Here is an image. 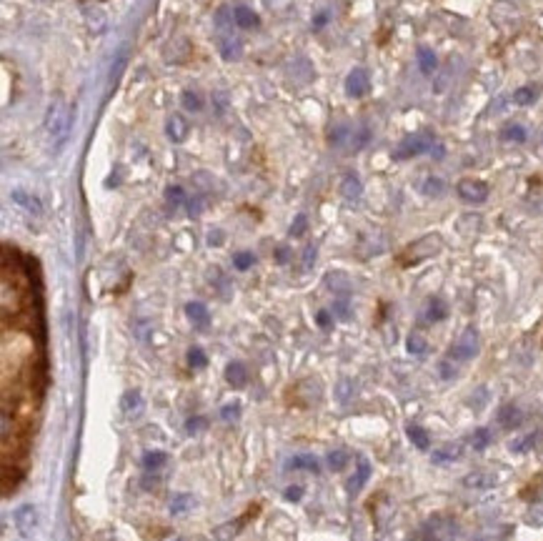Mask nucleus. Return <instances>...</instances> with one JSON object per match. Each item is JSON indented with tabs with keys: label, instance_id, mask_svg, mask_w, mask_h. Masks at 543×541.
Returning <instances> with one entry per match:
<instances>
[{
	"label": "nucleus",
	"instance_id": "1",
	"mask_svg": "<svg viewBox=\"0 0 543 541\" xmlns=\"http://www.w3.org/2000/svg\"><path fill=\"white\" fill-rule=\"evenodd\" d=\"M216 31H218V50L223 58H238L243 53L241 38L236 35V18L228 8H221L216 16Z\"/></svg>",
	"mask_w": 543,
	"mask_h": 541
},
{
	"label": "nucleus",
	"instance_id": "2",
	"mask_svg": "<svg viewBox=\"0 0 543 541\" xmlns=\"http://www.w3.org/2000/svg\"><path fill=\"white\" fill-rule=\"evenodd\" d=\"M70 116H73V111H70V106L65 103V98H55L50 106H48V113H45V131L53 136L58 143H63L65 136H68L70 131Z\"/></svg>",
	"mask_w": 543,
	"mask_h": 541
},
{
	"label": "nucleus",
	"instance_id": "3",
	"mask_svg": "<svg viewBox=\"0 0 543 541\" xmlns=\"http://www.w3.org/2000/svg\"><path fill=\"white\" fill-rule=\"evenodd\" d=\"M441 251V239L438 236H426V239L416 241L413 246H408L406 253H403V263L411 266V263H418V261L423 258H431L433 253H438Z\"/></svg>",
	"mask_w": 543,
	"mask_h": 541
},
{
	"label": "nucleus",
	"instance_id": "4",
	"mask_svg": "<svg viewBox=\"0 0 543 541\" xmlns=\"http://www.w3.org/2000/svg\"><path fill=\"white\" fill-rule=\"evenodd\" d=\"M433 148V136L431 133H416V136H408L401 146L396 148V158L406 160V158H413V155H421L426 151Z\"/></svg>",
	"mask_w": 543,
	"mask_h": 541
},
{
	"label": "nucleus",
	"instance_id": "5",
	"mask_svg": "<svg viewBox=\"0 0 543 541\" xmlns=\"http://www.w3.org/2000/svg\"><path fill=\"white\" fill-rule=\"evenodd\" d=\"M476 354H478V336H476L473 329L466 331V334L461 336V339L456 341V344L451 346V351H449V356L454 361H468V359H473Z\"/></svg>",
	"mask_w": 543,
	"mask_h": 541
},
{
	"label": "nucleus",
	"instance_id": "6",
	"mask_svg": "<svg viewBox=\"0 0 543 541\" xmlns=\"http://www.w3.org/2000/svg\"><path fill=\"white\" fill-rule=\"evenodd\" d=\"M459 196L464 198L466 203H483L488 198V186L481 183V180L466 178L459 183Z\"/></svg>",
	"mask_w": 543,
	"mask_h": 541
},
{
	"label": "nucleus",
	"instance_id": "7",
	"mask_svg": "<svg viewBox=\"0 0 543 541\" xmlns=\"http://www.w3.org/2000/svg\"><path fill=\"white\" fill-rule=\"evenodd\" d=\"M368 88H371V80H368V75H366V70H361V68L351 70V75L346 78V90H349V96L363 98L366 93H368Z\"/></svg>",
	"mask_w": 543,
	"mask_h": 541
},
{
	"label": "nucleus",
	"instance_id": "8",
	"mask_svg": "<svg viewBox=\"0 0 543 541\" xmlns=\"http://www.w3.org/2000/svg\"><path fill=\"white\" fill-rule=\"evenodd\" d=\"M188 121H185L180 113H173V116L168 118V123H165V133H168V138L173 141V143H183L185 138H188Z\"/></svg>",
	"mask_w": 543,
	"mask_h": 541
},
{
	"label": "nucleus",
	"instance_id": "9",
	"mask_svg": "<svg viewBox=\"0 0 543 541\" xmlns=\"http://www.w3.org/2000/svg\"><path fill=\"white\" fill-rule=\"evenodd\" d=\"M226 381L236 388H243L248 383V371H246V366H243L241 361H231L226 366Z\"/></svg>",
	"mask_w": 543,
	"mask_h": 541
},
{
	"label": "nucleus",
	"instance_id": "10",
	"mask_svg": "<svg viewBox=\"0 0 543 541\" xmlns=\"http://www.w3.org/2000/svg\"><path fill=\"white\" fill-rule=\"evenodd\" d=\"M461 454H464V446L461 444H443V446H438V449L433 451V461L436 464H451V461H456Z\"/></svg>",
	"mask_w": 543,
	"mask_h": 541
},
{
	"label": "nucleus",
	"instance_id": "11",
	"mask_svg": "<svg viewBox=\"0 0 543 541\" xmlns=\"http://www.w3.org/2000/svg\"><path fill=\"white\" fill-rule=\"evenodd\" d=\"M11 198H13V201H16L21 208H26L28 213H33V216H40V213H43L40 201H38L35 196H31V193L21 191V188H18V191H13V193H11Z\"/></svg>",
	"mask_w": 543,
	"mask_h": 541
},
{
	"label": "nucleus",
	"instance_id": "12",
	"mask_svg": "<svg viewBox=\"0 0 543 541\" xmlns=\"http://www.w3.org/2000/svg\"><path fill=\"white\" fill-rule=\"evenodd\" d=\"M185 313H188L190 324H195L198 329H206L208 321H211V316H208V308L203 306V303H198V301H190L188 306H185Z\"/></svg>",
	"mask_w": 543,
	"mask_h": 541
},
{
	"label": "nucleus",
	"instance_id": "13",
	"mask_svg": "<svg viewBox=\"0 0 543 541\" xmlns=\"http://www.w3.org/2000/svg\"><path fill=\"white\" fill-rule=\"evenodd\" d=\"M233 18H236V26L243 28V31H251V28L258 26V16L246 6H238L236 11H233Z\"/></svg>",
	"mask_w": 543,
	"mask_h": 541
},
{
	"label": "nucleus",
	"instance_id": "14",
	"mask_svg": "<svg viewBox=\"0 0 543 541\" xmlns=\"http://www.w3.org/2000/svg\"><path fill=\"white\" fill-rule=\"evenodd\" d=\"M121 406H123V411H126V416L136 419V416L143 411V398H141V393H138V391H128L126 396H123Z\"/></svg>",
	"mask_w": 543,
	"mask_h": 541
},
{
	"label": "nucleus",
	"instance_id": "15",
	"mask_svg": "<svg viewBox=\"0 0 543 541\" xmlns=\"http://www.w3.org/2000/svg\"><path fill=\"white\" fill-rule=\"evenodd\" d=\"M464 483L466 486H471V488H488V486L496 483V476L488 474V471H476V474H468V476L464 479Z\"/></svg>",
	"mask_w": 543,
	"mask_h": 541
},
{
	"label": "nucleus",
	"instance_id": "16",
	"mask_svg": "<svg viewBox=\"0 0 543 541\" xmlns=\"http://www.w3.org/2000/svg\"><path fill=\"white\" fill-rule=\"evenodd\" d=\"M361 191H363V186H361V180H358V175H353V173H349L346 178H343V183H341V193L349 201H353V198H358L361 196Z\"/></svg>",
	"mask_w": 543,
	"mask_h": 541
},
{
	"label": "nucleus",
	"instance_id": "17",
	"mask_svg": "<svg viewBox=\"0 0 543 541\" xmlns=\"http://www.w3.org/2000/svg\"><path fill=\"white\" fill-rule=\"evenodd\" d=\"M446 316H449V306H446L441 298H431L426 308V319L431 321V324H436V321H443Z\"/></svg>",
	"mask_w": 543,
	"mask_h": 541
},
{
	"label": "nucleus",
	"instance_id": "18",
	"mask_svg": "<svg viewBox=\"0 0 543 541\" xmlns=\"http://www.w3.org/2000/svg\"><path fill=\"white\" fill-rule=\"evenodd\" d=\"M193 504H195V499L190 496V493H178V496H173V499H170V514H173V516L185 514L188 509H193Z\"/></svg>",
	"mask_w": 543,
	"mask_h": 541
},
{
	"label": "nucleus",
	"instance_id": "19",
	"mask_svg": "<svg viewBox=\"0 0 543 541\" xmlns=\"http://www.w3.org/2000/svg\"><path fill=\"white\" fill-rule=\"evenodd\" d=\"M406 434H408V439H411L421 451H426L428 446H431V439H428L426 429H421V426H408Z\"/></svg>",
	"mask_w": 543,
	"mask_h": 541
},
{
	"label": "nucleus",
	"instance_id": "20",
	"mask_svg": "<svg viewBox=\"0 0 543 541\" xmlns=\"http://www.w3.org/2000/svg\"><path fill=\"white\" fill-rule=\"evenodd\" d=\"M16 521L23 531H31L33 526H35V509H33V506H23V509H18Z\"/></svg>",
	"mask_w": 543,
	"mask_h": 541
},
{
	"label": "nucleus",
	"instance_id": "21",
	"mask_svg": "<svg viewBox=\"0 0 543 541\" xmlns=\"http://www.w3.org/2000/svg\"><path fill=\"white\" fill-rule=\"evenodd\" d=\"M368 476H371V466L366 461H358V471H356V476H351L349 488L351 491H358V488L368 481Z\"/></svg>",
	"mask_w": 543,
	"mask_h": 541
},
{
	"label": "nucleus",
	"instance_id": "22",
	"mask_svg": "<svg viewBox=\"0 0 543 541\" xmlns=\"http://www.w3.org/2000/svg\"><path fill=\"white\" fill-rule=\"evenodd\" d=\"M290 469H303V471H313V474L321 471L316 457H293L290 459Z\"/></svg>",
	"mask_w": 543,
	"mask_h": 541
},
{
	"label": "nucleus",
	"instance_id": "23",
	"mask_svg": "<svg viewBox=\"0 0 543 541\" xmlns=\"http://www.w3.org/2000/svg\"><path fill=\"white\" fill-rule=\"evenodd\" d=\"M241 521H243V519H238V521H228V524L218 526V529L213 531V536H216L218 541H231L233 536L238 534V529H241Z\"/></svg>",
	"mask_w": 543,
	"mask_h": 541
},
{
	"label": "nucleus",
	"instance_id": "24",
	"mask_svg": "<svg viewBox=\"0 0 543 541\" xmlns=\"http://www.w3.org/2000/svg\"><path fill=\"white\" fill-rule=\"evenodd\" d=\"M351 138H353V131L349 126H338L331 131V146H336V148H341L346 141L351 143Z\"/></svg>",
	"mask_w": 543,
	"mask_h": 541
},
{
	"label": "nucleus",
	"instance_id": "25",
	"mask_svg": "<svg viewBox=\"0 0 543 541\" xmlns=\"http://www.w3.org/2000/svg\"><path fill=\"white\" fill-rule=\"evenodd\" d=\"M165 461H168V457H165L163 451H148L146 457H143V469H148V471L150 469H160Z\"/></svg>",
	"mask_w": 543,
	"mask_h": 541
},
{
	"label": "nucleus",
	"instance_id": "26",
	"mask_svg": "<svg viewBox=\"0 0 543 541\" xmlns=\"http://www.w3.org/2000/svg\"><path fill=\"white\" fill-rule=\"evenodd\" d=\"M85 23L93 33H101L106 28V16L103 11H85Z\"/></svg>",
	"mask_w": 543,
	"mask_h": 541
},
{
	"label": "nucleus",
	"instance_id": "27",
	"mask_svg": "<svg viewBox=\"0 0 543 541\" xmlns=\"http://www.w3.org/2000/svg\"><path fill=\"white\" fill-rule=\"evenodd\" d=\"M326 461H328V466H331L333 471H341V469L349 464V454H346L343 449H336V451H331V454H328Z\"/></svg>",
	"mask_w": 543,
	"mask_h": 541
},
{
	"label": "nucleus",
	"instance_id": "28",
	"mask_svg": "<svg viewBox=\"0 0 543 541\" xmlns=\"http://www.w3.org/2000/svg\"><path fill=\"white\" fill-rule=\"evenodd\" d=\"M490 441H493V434H490L488 429H476L473 436H471V444H473V449H478V451H483Z\"/></svg>",
	"mask_w": 543,
	"mask_h": 541
},
{
	"label": "nucleus",
	"instance_id": "29",
	"mask_svg": "<svg viewBox=\"0 0 543 541\" xmlns=\"http://www.w3.org/2000/svg\"><path fill=\"white\" fill-rule=\"evenodd\" d=\"M498 419H501V424L506 426V429H511V426L518 424V419H521V414H518L516 406H503L501 414H498Z\"/></svg>",
	"mask_w": 543,
	"mask_h": 541
},
{
	"label": "nucleus",
	"instance_id": "30",
	"mask_svg": "<svg viewBox=\"0 0 543 541\" xmlns=\"http://www.w3.org/2000/svg\"><path fill=\"white\" fill-rule=\"evenodd\" d=\"M183 108H185V111H201V108H203V98L201 96H198V93H195V90H185V93H183Z\"/></svg>",
	"mask_w": 543,
	"mask_h": 541
},
{
	"label": "nucleus",
	"instance_id": "31",
	"mask_svg": "<svg viewBox=\"0 0 543 541\" xmlns=\"http://www.w3.org/2000/svg\"><path fill=\"white\" fill-rule=\"evenodd\" d=\"M503 138L506 141H516V143H523L526 141V128L513 123V126H506L503 128Z\"/></svg>",
	"mask_w": 543,
	"mask_h": 541
},
{
	"label": "nucleus",
	"instance_id": "32",
	"mask_svg": "<svg viewBox=\"0 0 543 541\" xmlns=\"http://www.w3.org/2000/svg\"><path fill=\"white\" fill-rule=\"evenodd\" d=\"M418 63H421L423 73H433V70H436V55H433L428 48H421V53H418Z\"/></svg>",
	"mask_w": 543,
	"mask_h": 541
},
{
	"label": "nucleus",
	"instance_id": "33",
	"mask_svg": "<svg viewBox=\"0 0 543 541\" xmlns=\"http://www.w3.org/2000/svg\"><path fill=\"white\" fill-rule=\"evenodd\" d=\"M513 101H516L518 106H528V103L536 101V88H531V85H526V88H518L516 96H513Z\"/></svg>",
	"mask_w": 543,
	"mask_h": 541
},
{
	"label": "nucleus",
	"instance_id": "34",
	"mask_svg": "<svg viewBox=\"0 0 543 541\" xmlns=\"http://www.w3.org/2000/svg\"><path fill=\"white\" fill-rule=\"evenodd\" d=\"M165 201H168L173 208H178L180 203H185L188 198H185V193H183V188L180 186H170L168 191H165Z\"/></svg>",
	"mask_w": 543,
	"mask_h": 541
},
{
	"label": "nucleus",
	"instance_id": "35",
	"mask_svg": "<svg viewBox=\"0 0 543 541\" xmlns=\"http://www.w3.org/2000/svg\"><path fill=\"white\" fill-rule=\"evenodd\" d=\"M253 263H256V256L248 253V251H243V253H238L236 258H233V266H236L238 270H248Z\"/></svg>",
	"mask_w": 543,
	"mask_h": 541
},
{
	"label": "nucleus",
	"instance_id": "36",
	"mask_svg": "<svg viewBox=\"0 0 543 541\" xmlns=\"http://www.w3.org/2000/svg\"><path fill=\"white\" fill-rule=\"evenodd\" d=\"M188 364L193 368H203L208 364V359H206V354H203L201 349H190L188 351Z\"/></svg>",
	"mask_w": 543,
	"mask_h": 541
},
{
	"label": "nucleus",
	"instance_id": "37",
	"mask_svg": "<svg viewBox=\"0 0 543 541\" xmlns=\"http://www.w3.org/2000/svg\"><path fill=\"white\" fill-rule=\"evenodd\" d=\"M306 229H308V218L306 216H295L293 226H290V236H293V239H301V236L306 234Z\"/></svg>",
	"mask_w": 543,
	"mask_h": 541
},
{
	"label": "nucleus",
	"instance_id": "38",
	"mask_svg": "<svg viewBox=\"0 0 543 541\" xmlns=\"http://www.w3.org/2000/svg\"><path fill=\"white\" fill-rule=\"evenodd\" d=\"M408 351H411V354H423V351H426V341H423V336H418V334L408 336Z\"/></svg>",
	"mask_w": 543,
	"mask_h": 541
},
{
	"label": "nucleus",
	"instance_id": "39",
	"mask_svg": "<svg viewBox=\"0 0 543 541\" xmlns=\"http://www.w3.org/2000/svg\"><path fill=\"white\" fill-rule=\"evenodd\" d=\"M333 313H336L338 319H349V316H351L349 301H346V298H338V301L333 303Z\"/></svg>",
	"mask_w": 543,
	"mask_h": 541
},
{
	"label": "nucleus",
	"instance_id": "40",
	"mask_svg": "<svg viewBox=\"0 0 543 541\" xmlns=\"http://www.w3.org/2000/svg\"><path fill=\"white\" fill-rule=\"evenodd\" d=\"M185 208H188L190 216H201V211H203V198H201V196L188 198V201H185Z\"/></svg>",
	"mask_w": 543,
	"mask_h": 541
},
{
	"label": "nucleus",
	"instance_id": "41",
	"mask_svg": "<svg viewBox=\"0 0 543 541\" xmlns=\"http://www.w3.org/2000/svg\"><path fill=\"white\" fill-rule=\"evenodd\" d=\"M528 521H531V524H541V521H543V499L533 504L531 514H528Z\"/></svg>",
	"mask_w": 543,
	"mask_h": 541
},
{
	"label": "nucleus",
	"instance_id": "42",
	"mask_svg": "<svg viewBox=\"0 0 543 541\" xmlns=\"http://www.w3.org/2000/svg\"><path fill=\"white\" fill-rule=\"evenodd\" d=\"M203 426H206V419H201V416H195V419H188V421H185V431H188V434H195V431H201Z\"/></svg>",
	"mask_w": 543,
	"mask_h": 541
},
{
	"label": "nucleus",
	"instance_id": "43",
	"mask_svg": "<svg viewBox=\"0 0 543 541\" xmlns=\"http://www.w3.org/2000/svg\"><path fill=\"white\" fill-rule=\"evenodd\" d=\"M423 191H426L428 196H438V193H443V183L438 178H431L426 183V188H423Z\"/></svg>",
	"mask_w": 543,
	"mask_h": 541
},
{
	"label": "nucleus",
	"instance_id": "44",
	"mask_svg": "<svg viewBox=\"0 0 543 541\" xmlns=\"http://www.w3.org/2000/svg\"><path fill=\"white\" fill-rule=\"evenodd\" d=\"M123 65H126V53H121V55H118L116 65H113V68H111V83H116V80H118V75H121Z\"/></svg>",
	"mask_w": 543,
	"mask_h": 541
},
{
	"label": "nucleus",
	"instance_id": "45",
	"mask_svg": "<svg viewBox=\"0 0 543 541\" xmlns=\"http://www.w3.org/2000/svg\"><path fill=\"white\" fill-rule=\"evenodd\" d=\"M238 414H241V409H238V403H231V406H223V411H221V416H223L226 421H233Z\"/></svg>",
	"mask_w": 543,
	"mask_h": 541
},
{
	"label": "nucleus",
	"instance_id": "46",
	"mask_svg": "<svg viewBox=\"0 0 543 541\" xmlns=\"http://www.w3.org/2000/svg\"><path fill=\"white\" fill-rule=\"evenodd\" d=\"M303 496V488L301 486H290V488H285V499L288 501H298Z\"/></svg>",
	"mask_w": 543,
	"mask_h": 541
},
{
	"label": "nucleus",
	"instance_id": "47",
	"mask_svg": "<svg viewBox=\"0 0 543 541\" xmlns=\"http://www.w3.org/2000/svg\"><path fill=\"white\" fill-rule=\"evenodd\" d=\"M313 261H316V248H313V246H308L306 253H303V266H306V268H311Z\"/></svg>",
	"mask_w": 543,
	"mask_h": 541
},
{
	"label": "nucleus",
	"instance_id": "48",
	"mask_svg": "<svg viewBox=\"0 0 543 541\" xmlns=\"http://www.w3.org/2000/svg\"><path fill=\"white\" fill-rule=\"evenodd\" d=\"M288 256H290L288 246H280V248L275 251V261H278V263H288Z\"/></svg>",
	"mask_w": 543,
	"mask_h": 541
},
{
	"label": "nucleus",
	"instance_id": "49",
	"mask_svg": "<svg viewBox=\"0 0 543 541\" xmlns=\"http://www.w3.org/2000/svg\"><path fill=\"white\" fill-rule=\"evenodd\" d=\"M318 326H321V329H328V326H331V313L328 311L318 313Z\"/></svg>",
	"mask_w": 543,
	"mask_h": 541
},
{
	"label": "nucleus",
	"instance_id": "50",
	"mask_svg": "<svg viewBox=\"0 0 543 541\" xmlns=\"http://www.w3.org/2000/svg\"><path fill=\"white\" fill-rule=\"evenodd\" d=\"M221 241H223V234H221V231H216V234L208 236V244H211V246H221Z\"/></svg>",
	"mask_w": 543,
	"mask_h": 541
},
{
	"label": "nucleus",
	"instance_id": "51",
	"mask_svg": "<svg viewBox=\"0 0 543 541\" xmlns=\"http://www.w3.org/2000/svg\"><path fill=\"white\" fill-rule=\"evenodd\" d=\"M411 541H436V539H433V536H431V534H426V531H423V534L413 536V539H411Z\"/></svg>",
	"mask_w": 543,
	"mask_h": 541
},
{
	"label": "nucleus",
	"instance_id": "52",
	"mask_svg": "<svg viewBox=\"0 0 543 541\" xmlns=\"http://www.w3.org/2000/svg\"><path fill=\"white\" fill-rule=\"evenodd\" d=\"M173 541H183V539H173Z\"/></svg>",
	"mask_w": 543,
	"mask_h": 541
}]
</instances>
